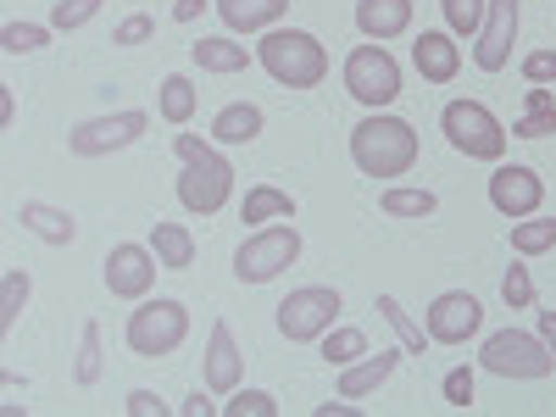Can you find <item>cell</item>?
Segmentation results:
<instances>
[{"instance_id": "6da1fadb", "label": "cell", "mask_w": 556, "mask_h": 417, "mask_svg": "<svg viewBox=\"0 0 556 417\" xmlns=\"http://www.w3.org/2000/svg\"><path fill=\"white\" fill-rule=\"evenodd\" d=\"M173 151L184 162V173H178V206L195 212V217H217L228 206V195H235V167H228V156L217 146H206V139H195V134H178Z\"/></svg>"}, {"instance_id": "7a4b0ae2", "label": "cell", "mask_w": 556, "mask_h": 417, "mask_svg": "<svg viewBox=\"0 0 556 417\" xmlns=\"http://www.w3.org/2000/svg\"><path fill=\"white\" fill-rule=\"evenodd\" d=\"M351 162L367 178H406L417 167V134H412V123L390 117V112H367L351 128Z\"/></svg>"}, {"instance_id": "3957f363", "label": "cell", "mask_w": 556, "mask_h": 417, "mask_svg": "<svg viewBox=\"0 0 556 417\" xmlns=\"http://www.w3.org/2000/svg\"><path fill=\"white\" fill-rule=\"evenodd\" d=\"M256 62L285 89H317L329 78V51H323V39L306 34V28H267L262 45H256Z\"/></svg>"}, {"instance_id": "277c9868", "label": "cell", "mask_w": 556, "mask_h": 417, "mask_svg": "<svg viewBox=\"0 0 556 417\" xmlns=\"http://www.w3.org/2000/svg\"><path fill=\"white\" fill-rule=\"evenodd\" d=\"M123 340H128V351H134V356H146V362L173 356L184 340H190V306L173 301V295L139 301V306L128 312V329H123Z\"/></svg>"}, {"instance_id": "5b68a950", "label": "cell", "mask_w": 556, "mask_h": 417, "mask_svg": "<svg viewBox=\"0 0 556 417\" xmlns=\"http://www.w3.org/2000/svg\"><path fill=\"white\" fill-rule=\"evenodd\" d=\"M440 128L451 139V151L473 156V162H501L506 156V128H501V117L484 101H445Z\"/></svg>"}, {"instance_id": "8992f818", "label": "cell", "mask_w": 556, "mask_h": 417, "mask_svg": "<svg viewBox=\"0 0 556 417\" xmlns=\"http://www.w3.org/2000/svg\"><path fill=\"white\" fill-rule=\"evenodd\" d=\"M301 262V235H295V223H267L256 228L251 240H240L235 251V278L240 285H273L285 267Z\"/></svg>"}, {"instance_id": "52a82bcc", "label": "cell", "mask_w": 556, "mask_h": 417, "mask_svg": "<svg viewBox=\"0 0 556 417\" xmlns=\"http://www.w3.org/2000/svg\"><path fill=\"white\" fill-rule=\"evenodd\" d=\"M345 89L367 106V112H390V101L401 96V62L384 51V45H356L345 56Z\"/></svg>"}, {"instance_id": "ba28073f", "label": "cell", "mask_w": 556, "mask_h": 417, "mask_svg": "<svg viewBox=\"0 0 556 417\" xmlns=\"http://www.w3.org/2000/svg\"><path fill=\"white\" fill-rule=\"evenodd\" d=\"M345 312L340 290L329 285H306V290H290L285 301H278V334H285L290 345H306V340H323L334 329V317Z\"/></svg>"}, {"instance_id": "9c48e42d", "label": "cell", "mask_w": 556, "mask_h": 417, "mask_svg": "<svg viewBox=\"0 0 556 417\" xmlns=\"http://www.w3.org/2000/svg\"><path fill=\"white\" fill-rule=\"evenodd\" d=\"M479 362L490 367L495 379H545L551 367H556V356L545 351V340L540 334H523V329L490 334L484 351H479Z\"/></svg>"}, {"instance_id": "30bf717a", "label": "cell", "mask_w": 556, "mask_h": 417, "mask_svg": "<svg viewBox=\"0 0 556 417\" xmlns=\"http://www.w3.org/2000/svg\"><path fill=\"white\" fill-rule=\"evenodd\" d=\"M151 128L146 112H112V117H84L67 128V151L73 156H112V151H128L139 146Z\"/></svg>"}, {"instance_id": "8fae6325", "label": "cell", "mask_w": 556, "mask_h": 417, "mask_svg": "<svg viewBox=\"0 0 556 417\" xmlns=\"http://www.w3.org/2000/svg\"><path fill=\"white\" fill-rule=\"evenodd\" d=\"M424 329H429L434 345H468V340L484 329V306H479V295H468V290H445V295L429 301Z\"/></svg>"}, {"instance_id": "7c38bea8", "label": "cell", "mask_w": 556, "mask_h": 417, "mask_svg": "<svg viewBox=\"0 0 556 417\" xmlns=\"http://www.w3.org/2000/svg\"><path fill=\"white\" fill-rule=\"evenodd\" d=\"M540 201H545V178H540L534 167H523V162H495V173H490V206H495L501 217L523 223V217L540 212Z\"/></svg>"}, {"instance_id": "4fadbf2b", "label": "cell", "mask_w": 556, "mask_h": 417, "mask_svg": "<svg viewBox=\"0 0 556 417\" xmlns=\"http://www.w3.org/2000/svg\"><path fill=\"white\" fill-rule=\"evenodd\" d=\"M156 273H162V262H156L151 245H112L106 251V290L117 301H146Z\"/></svg>"}, {"instance_id": "5bb4252c", "label": "cell", "mask_w": 556, "mask_h": 417, "mask_svg": "<svg viewBox=\"0 0 556 417\" xmlns=\"http://www.w3.org/2000/svg\"><path fill=\"white\" fill-rule=\"evenodd\" d=\"M513 39H518V0H490L479 45H473L479 73H501L506 62H513Z\"/></svg>"}, {"instance_id": "9a60e30c", "label": "cell", "mask_w": 556, "mask_h": 417, "mask_svg": "<svg viewBox=\"0 0 556 417\" xmlns=\"http://www.w3.org/2000/svg\"><path fill=\"white\" fill-rule=\"evenodd\" d=\"M412 67L424 73V84H451L462 73V45L451 28H424L412 39Z\"/></svg>"}, {"instance_id": "2e32d148", "label": "cell", "mask_w": 556, "mask_h": 417, "mask_svg": "<svg viewBox=\"0 0 556 417\" xmlns=\"http://www.w3.org/2000/svg\"><path fill=\"white\" fill-rule=\"evenodd\" d=\"M240 379H245V356L235 345V329H228V323H212V334H206V390L235 395Z\"/></svg>"}, {"instance_id": "e0dca14e", "label": "cell", "mask_w": 556, "mask_h": 417, "mask_svg": "<svg viewBox=\"0 0 556 417\" xmlns=\"http://www.w3.org/2000/svg\"><path fill=\"white\" fill-rule=\"evenodd\" d=\"M17 223L28 228L34 240H45V245H73L78 240V217L62 212V206H51V201H23L17 206Z\"/></svg>"}, {"instance_id": "ac0fdd59", "label": "cell", "mask_w": 556, "mask_h": 417, "mask_svg": "<svg viewBox=\"0 0 556 417\" xmlns=\"http://www.w3.org/2000/svg\"><path fill=\"white\" fill-rule=\"evenodd\" d=\"M401 356H406V351H379V356H362V362L340 367V395H345V401H362V395L384 390L390 374L401 367Z\"/></svg>"}, {"instance_id": "d6986e66", "label": "cell", "mask_w": 556, "mask_h": 417, "mask_svg": "<svg viewBox=\"0 0 556 417\" xmlns=\"http://www.w3.org/2000/svg\"><path fill=\"white\" fill-rule=\"evenodd\" d=\"M356 28L367 39H401L412 28V0H356Z\"/></svg>"}, {"instance_id": "ffe728a7", "label": "cell", "mask_w": 556, "mask_h": 417, "mask_svg": "<svg viewBox=\"0 0 556 417\" xmlns=\"http://www.w3.org/2000/svg\"><path fill=\"white\" fill-rule=\"evenodd\" d=\"M212 7L235 34H267L278 17L290 12V0H212Z\"/></svg>"}, {"instance_id": "44dd1931", "label": "cell", "mask_w": 556, "mask_h": 417, "mask_svg": "<svg viewBox=\"0 0 556 417\" xmlns=\"http://www.w3.org/2000/svg\"><path fill=\"white\" fill-rule=\"evenodd\" d=\"M262 128H267V112L256 101H235V106H223L212 117V139H217V146H251Z\"/></svg>"}, {"instance_id": "7402d4cb", "label": "cell", "mask_w": 556, "mask_h": 417, "mask_svg": "<svg viewBox=\"0 0 556 417\" xmlns=\"http://www.w3.org/2000/svg\"><path fill=\"white\" fill-rule=\"evenodd\" d=\"M151 251L167 273H184V267H195V235L184 223H151Z\"/></svg>"}, {"instance_id": "603a6c76", "label": "cell", "mask_w": 556, "mask_h": 417, "mask_svg": "<svg viewBox=\"0 0 556 417\" xmlns=\"http://www.w3.org/2000/svg\"><path fill=\"white\" fill-rule=\"evenodd\" d=\"M190 56H195V67H201V73H245V67H251V51H245V45L223 39V34L195 39V45H190Z\"/></svg>"}, {"instance_id": "cb8c5ba5", "label": "cell", "mask_w": 556, "mask_h": 417, "mask_svg": "<svg viewBox=\"0 0 556 417\" xmlns=\"http://www.w3.org/2000/svg\"><path fill=\"white\" fill-rule=\"evenodd\" d=\"M513 134H518V139H551V134H556V96H551L545 84H534V89H529L523 117L513 123Z\"/></svg>"}, {"instance_id": "d4e9b609", "label": "cell", "mask_w": 556, "mask_h": 417, "mask_svg": "<svg viewBox=\"0 0 556 417\" xmlns=\"http://www.w3.org/2000/svg\"><path fill=\"white\" fill-rule=\"evenodd\" d=\"M374 312H379V317L390 323V329L401 334V351H406V356H429V345H434V340H429V329H424V323H412V317H406V306H401L395 295H379V301H374Z\"/></svg>"}, {"instance_id": "484cf974", "label": "cell", "mask_w": 556, "mask_h": 417, "mask_svg": "<svg viewBox=\"0 0 556 417\" xmlns=\"http://www.w3.org/2000/svg\"><path fill=\"white\" fill-rule=\"evenodd\" d=\"M195 106H201V89L184 78V73H167V78H162V96H156V112H162L167 123L184 128V123L195 117Z\"/></svg>"}, {"instance_id": "4316f807", "label": "cell", "mask_w": 556, "mask_h": 417, "mask_svg": "<svg viewBox=\"0 0 556 417\" xmlns=\"http://www.w3.org/2000/svg\"><path fill=\"white\" fill-rule=\"evenodd\" d=\"M240 217L256 223V228H267V223H290V217H295V195L273 190V184H256V190L245 195V212H240Z\"/></svg>"}, {"instance_id": "83f0119b", "label": "cell", "mask_w": 556, "mask_h": 417, "mask_svg": "<svg viewBox=\"0 0 556 417\" xmlns=\"http://www.w3.org/2000/svg\"><path fill=\"white\" fill-rule=\"evenodd\" d=\"M28 295H34V278H28L23 267H7V273H0V334L17 329V317H23Z\"/></svg>"}, {"instance_id": "f1b7e54d", "label": "cell", "mask_w": 556, "mask_h": 417, "mask_svg": "<svg viewBox=\"0 0 556 417\" xmlns=\"http://www.w3.org/2000/svg\"><path fill=\"white\" fill-rule=\"evenodd\" d=\"M384 217H434L440 212V195L434 190H406V184H390V190L379 195Z\"/></svg>"}, {"instance_id": "f546056e", "label": "cell", "mask_w": 556, "mask_h": 417, "mask_svg": "<svg viewBox=\"0 0 556 417\" xmlns=\"http://www.w3.org/2000/svg\"><path fill=\"white\" fill-rule=\"evenodd\" d=\"M101 323H84V334H78V356H73V384L84 390H96L101 384Z\"/></svg>"}, {"instance_id": "4dcf8cb0", "label": "cell", "mask_w": 556, "mask_h": 417, "mask_svg": "<svg viewBox=\"0 0 556 417\" xmlns=\"http://www.w3.org/2000/svg\"><path fill=\"white\" fill-rule=\"evenodd\" d=\"M513 251H518V256H545V251H556V217H523V223H513Z\"/></svg>"}, {"instance_id": "1f68e13d", "label": "cell", "mask_w": 556, "mask_h": 417, "mask_svg": "<svg viewBox=\"0 0 556 417\" xmlns=\"http://www.w3.org/2000/svg\"><path fill=\"white\" fill-rule=\"evenodd\" d=\"M440 12H445V28H451L456 39H479L490 0H440Z\"/></svg>"}, {"instance_id": "d6a6232c", "label": "cell", "mask_w": 556, "mask_h": 417, "mask_svg": "<svg viewBox=\"0 0 556 417\" xmlns=\"http://www.w3.org/2000/svg\"><path fill=\"white\" fill-rule=\"evenodd\" d=\"M362 356H367V334L351 329V323H345V329L323 334V362H329V367H351V362H362Z\"/></svg>"}, {"instance_id": "836d02e7", "label": "cell", "mask_w": 556, "mask_h": 417, "mask_svg": "<svg viewBox=\"0 0 556 417\" xmlns=\"http://www.w3.org/2000/svg\"><path fill=\"white\" fill-rule=\"evenodd\" d=\"M51 34L56 28H39V23H7V28H0V51H7V56H34V51L51 45Z\"/></svg>"}, {"instance_id": "e575fe53", "label": "cell", "mask_w": 556, "mask_h": 417, "mask_svg": "<svg viewBox=\"0 0 556 417\" xmlns=\"http://www.w3.org/2000/svg\"><path fill=\"white\" fill-rule=\"evenodd\" d=\"M501 301L513 306V312H529V306H534V278H529L523 262H513V267L501 273Z\"/></svg>"}, {"instance_id": "d590c367", "label": "cell", "mask_w": 556, "mask_h": 417, "mask_svg": "<svg viewBox=\"0 0 556 417\" xmlns=\"http://www.w3.org/2000/svg\"><path fill=\"white\" fill-rule=\"evenodd\" d=\"M106 7V0H56V12H51V28L56 34H73V28H84L89 17H96Z\"/></svg>"}, {"instance_id": "8d00e7d4", "label": "cell", "mask_w": 556, "mask_h": 417, "mask_svg": "<svg viewBox=\"0 0 556 417\" xmlns=\"http://www.w3.org/2000/svg\"><path fill=\"white\" fill-rule=\"evenodd\" d=\"M223 412H228V417H273L278 401H273L267 390H235V401H223Z\"/></svg>"}, {"instance_id": "74e56055", "label": "cell", "mask_w": 556, "mask_h": 417, "mask_svg": "<svg viewBox=\"0 0 556 417\" xmlns=\"http://www.w3.org/2000/svg\"><path fill=\"white\" fill-rule=\"evenodd\" d=\"M445 406H456V412H468L473 406V367H451L445 374Z\"/></svg>"}, {"instance_id": "f35d334b", "label": "cell", "mask_w": 556, "mask_h": 417, "mask_svg": "<svg viewBox=\"0 0 556 417\" xmlns=\"http://www.w3.org/2000/svg\"><path fill=\"white\" fill-rule=\"evenodd\" d=\"M156 34V17H146V12H134V17H123L117 28H112V45H146Z\"/></svg>"}, {"instance_id": "ab89813d", "label": "cell", "mask_w": 556, "mask_h": 417, "mask_svg": "<svg viewBox=\"0 0 556 417\" xmlns=\"http://www.w3.org/2000/svg\"><path fill=\"white\" fill-rule=\"evenodd\" d=\"M523 78H529V84H556V51H551V45L523 56Z\"/></svg>"}, {"instance_id": "60d3db41", "label": "cell", "mask_w": 556, "mask_h": 417, "mask_svg": "<svg viewBox=\"0 0 556 417\" xmlns=\"http://www.w3.org/2000/svg\"><path fill=\"white\" fill-rule=\"evenodd\" d=\"M128 417H167V401L156 395V390H128Z\"/></svg>"}, {"instance_id": "b9f144b4", "label": "cell", "mask_w": 556, "mask_h": 417, "mask_svg": "<svg viewBox=\"0 0 556 417\" xmlns=\"http://www.w3.org/2000/svg\"><path fill=\"white\" fill-rule=\"evenodd\" d=\"M317 417H362V406H351V401L340 395V401H323V406H317Z\"/></svg>"}, {"instance_id": "7bdbcfd3", "label": "cell", "mask_w": 556, "mask_h": 417, "mask_svg": "<svg viewBox=\"0 0 556 417\" xmlns=\"http://www.w3.org/2000/svg\"><path fill=\"white\" fill-rule=\"evenodd\" d=\"M201 12H206V0H178V7H173V17H178V23H195Z\"/></svg>"}, {"instance_id": "ee69618b", "label": "cell", "mask_w": 556, "mask_h": 417, "mask_svg": "<svg viewBox=\"0 0 556 417\" xmlns=\"http://www.w3.org/2000/svg\"><path fill=\"white\" fill-rule=\"evenodd\" d=\"M178 412H184V417H212V401H206V395L195 390V395H190V401H184Z\"/></svg>"}, {"instance_id": "f6af8a7d", "label": "cell", "mask_w": 556, "mask_h": 417, "mask_svg": "<svg viewBox=\"0 0 556 417\" xmlns=\"http://www.w3.org/2000/svg\"><path fill=\"white\" fill-rule=\"evenodd\" d=\"M540 340H545V351L556 356V312H540Z\"/></svg>"}]
</instances>
